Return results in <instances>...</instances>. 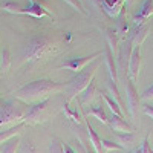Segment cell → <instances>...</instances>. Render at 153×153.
I'll list each match as a JSON object with an SVG mask.
<instances>
[{"label": "cell", "instance_id": "cell-1", "mask_svg": "<svg viewBox=\"0 0 153 153\" xmlns=\"http://www.w3.org/2000/svg\"><path fill=\"white\" fill-rule=\"evenodd\" d=\"M61 43L57 38H51L48 35H38L28 40L26 46L22 54V63L20 65H34L46 60L51 55H55L60 52Z\"/></svg>", "mask_w": 153, "mask_h": 153}, {"label": "cell", "instance_id": "cell-2", "mask_svg": "<svg viewBox=\"0 0 153 153\" xmlns=\"http://www.w3.org/2000/svg\"><path fill=\"white\" fill-rule=\"evenodd\" d=\"M63 89H65V84L43 78V80L31 81L28 84H25L23 87L17 89L14 92V97L25 104H35L43 100H49L51 95L61 92Z\"/></svg>", "mask_w": 153, "mask_h": 153}, {"label": "cell", "instance_id": "cell-3", "mask_svg": "<svg viewBox=\"0 0 153 153\" xmlns=\"http://www.w3.org/2000/svg\"><path fill=\"white\" fill-rule=\"evenodd\" d=\"M98 68H100V63L94 61V65L89 69H83L81 72L76 74V76H74V78L68 83V86H66V91H68V95H69L68 103H71L72 100H75V97L81 95V92L94 81V76H95Z\"/></svg>", "mask_w": 153, "mask_h": 153}, {"label": "cell", "instance_id": "cell-4", "mask_svg": "<svg viewBox=\"0 0 153 153\" xmlns=\"http://www.w3.org/2000/svg\"><path fill=\"white\" fill-rule=\"evenodd\" d=\"M26 107H23L16 103H5L0 107V126H9L16 123H22L25 115H26Z\"/></svg>", "mask_w": 153, "mask_h": 153}, {"label": "cell", "instance_id": "cell-5", "mask_svg": "<svg viewBox=\"0 0 153 153\" xmlns=\"http://www.w3.org/2000/svg\"><path fill=\"white\" fill-rule=\"evenodd\" d=\"M48 109H49V100H43V101H40V103L32 104L26 110V115H25V118H23V123L29 124V126H34V124L46 121Z\"/></svg>", "mask_w": 153, "mask_h": 153}, {"label": "cell", "instance_id": "cell-6", "mask_svg": "<svg viewBox=\"0 0 153 153\" xmlns=\"http://www.w3.org/2000/svg\"><path fill=\"white\" fill-rule=\"evenodd\" d=\"M103 55V52H94L87 57H76V58H69L66 61H63L61 65L58 66V69H69V71H74V72H81L83 69H86V66L92 65L94 61L98 60V57Z\"/></svg>", "mask_w": 153, "mask_h": 153}, {"label": "cell", "instance_id": "cell-7", "mask_svg": "<svg viewBox=\"0 0 153 153\" xmlns=\"http://www.w3.org/2000/svg\"><path fill=\"white\" fill-rule=\"evenodd\" d=\"M124 84H126V95H127V106H129L130 117L135 118L138 113V107L141 104V97L138 95L133 81L129 78V75H124Z\"/></svg>", "mask_w": 153, "mask_h": 153}, {"label": "cell", "instance_id": "cell-8", "mask_svg": "<svg viewBox=\"0 0 153 153\" xmlns=\"http://www.w3.org/2000/svg\"><path fill=\"white\" fill-rule=\"evenodd\" d=\"M143 66V57H141V46H133L132 55L129 60V68H127V75L132 81H136L139 76V71Z\"/></svg>", "mask_w": 153, "mask_h": 153}, {"label": "cell", "instance_id": "cell-9", "mask_svg": "<svg viewBox=\"0 0 153 153\" xmlns=\"http://www.w3.org/2000/svg\"><path fill=\"white\" fill-rule=\"evenodd\" d=\"M124 43H123V46L118 49V54H117V60H118V65H117V68L121 71V72H124V75H127V71H126V68H129V60H130V55H132V51H133V45L127 40H123Z\"/></svg>", "mask_w": 153, "mask_h": 153}, {"label": "cell", "instance_id": "cell-10", "mask_svg": "<svg viewBox=\"0 0 153 153\" xmlns=\"http://www.w3.org/2000/svg\"><path fill=\"white\" fill-rule=\"evenodd\" d=\"M107 126L113 132H121V133H135V127L130 126L123 117H118V115H112L109 118Z\"/></svg>", "mask_w": 153, "mask_h": 153}, {"label": "cell", "instance_id": "cell-11", "mask_svg": "<svg viewBox=\"0 0 153 153\" xmlns=\"http://www.w3.org/2000/svg\"><path fill=\"white\" fill-rule=\"evenodd\" d=\"M149 32H150V28H149V25H147V23L139 25V26H136V28L132 31L130 37L127 38V40H129L133 46H141V45H143V42L147 38Z\"/></svg>", "mask_w": 153, "mask_h": 153}, {"label": "cell", "instance_id": "cell-12", "mask_svg": "<svg viewBox=\"0 0 153 153\" xmlns=\"http://www.w3.org/2000/svg\"><path fill=\"white\" fill-rule=\"evenodd\" d=\"M152 16H153V0H146L141 6V9H139V12L133 17V23L136 26L144 25Z\"/></svg>", "mask_w": 153, "mask_h": 153}, {"label": "cell", "instance_id": "cell-13", "mask_svg": "<svg viewBox=\"0 0 153 153\" xmlns=\"http://www.w3.org/2000/svg\"><path fill=\"white\" fill-rule=\"evenodd\" d=\"M104 61L106 66L109 69V75H110V81L118 84V68H117V61H115V55L112 54V51L106 46L104 49Z\"/></svg>", "mask_w": 153, "mask_h": 153}, {"label": "cell", "instance_id": "cell-14", "mask_svg": "<svg viewBox=\"0 0 153 153\" xmlns=\"http://www.w3.org/2000/svg\"><path fill=\"white\" fill-rule=\"evenodd\" d=\"M104 37H106V42H107V48L112 51V54L113 55H117L118 54V49H120V34L117 29H113V28H107L104 31Z\"/></svg>", "mask_w": 153, "mask_h": 153}, {"label": "cell", "instance_id": "cell-15", "mask_svg": "<svg viewBox=\"0 0 153 153\" xmlns=\"http://www.w3.org/2000/svg\"><path fill=\"white\" fill-rule=\"evenodd\" d=\"M25 127H26V124L22 121V123H17L16 126H11L9 129H6V130H2V132H0V144H3V143L9 141V139L16 138L25 129Z\"/></svg>", "mask_w": 153, "mask_h": 153}, {"label": "cell", "instance_id": "cell-16", "mask_svg": "<svg viewBox=\"0 0 153 153\" xmlns=\"http://www.w3.org/2000/svg\"><path fill=\"white\" fill-rule=\"evenodd\" d=\"M84 123H86V129H87V135H89V141H91L95 153H103V149H101V138L97 135V132L94 130V127L91 126L89 120H86Z\"/></svg>", "mask_w": 153, "mask_h": 153}, {"label": "cell", "instance_id": "cell-17", "mask_svg": "<svg viewBox=\"0 0 153 153\" xmlns=\"http://www.w3.org/2000/svg\"><path fill=\"white\" fill-rule=\"evenodd\" d=\"M98 94V89H97V84H95V81H92L91 84H89L84 91L81 92V97H80V106L83 107L84 104H87V103H91V101L95 98V95Z\"/></svg>", "mask_w": 153, "mask_h": 153}, {"label": "cell", "instance_id": "cell-18", "mask_svg": "<svg viewBox=\"0 0 153 153\" xmlns=\"http://www.w3.org/2000/svg\"><path fill=\"white\" fill-rule=\"evenodd\" d=\"M84 113H86V115H91V117H94V118H97L101 124H107V123H109V118H107V115H106L104 107H103V106H100V104H97V106H91V109L86 110Z\"/></svg>", "mask_w": 153, "mask_h": 153}, {"label": "cell", "instance_id": "cell-19", "mask_svg": "<svg viewBox=\"0 0 153 153\" xmlns=\"http://www.w3.org/2000/svg\"><path fill=\"white\" fill-rule=\"evenodd\" d=\"M117 143L124 150L126 149H130L136 143V135L135 133H121V132H117Z\"/></svg>", "mask_w": 153, "mask_h": 153}, {"label": "cell", "instance_id": "cell-20", "mask_svg": "<svg viewBox=\"0 0 153 153\" xmlns=\"http://www.w3.org/2000/svg\"><path fill=\"white\" fill-rule=\"evenodd\" d=\"M63 113H65V117H66L69 121H72V123L76 124V126H81V124L84 123L83 118L80 117V113L76 112V110H72V109L69 107L68 101H65V104H63Z\"/></svg>", "mask_w": 153, "mask_h": 153}, {"label": "cell", "instance_id": "cell-21", "mask_svg": "<svg viewBox=\"0 0 153 153\" xmlns=\"http://www.w3.org/2000/svg\"><path fill=\"white\" fill-rule=\"evenodd\" d=\"M22 16H31V17H35V19H42V17L49 16V14H48V12H46L42 6H38V5H28L26 8L23 9ZM49 17H51V16H49Z\"/></svg>", "mask_w": 153, "mask_h": 153}, {"label": "cell", "instance_id": "cell-22", "mask_svg": "<svg viewBox=\"0 0 153 153\" xmlns=\"http://www.w3.org/2000/svg\"><path fill=\"white\" fill-rule=\"evenodd\" d=\"M101 97H103V100H104V103L107 104V107L112 110V115H118V117H123L124 118V110L118 106V103L110 95H106V94L101 92Z\"/></svg>", "mask_w": 153, "mask_h": 153}, {"label": "cell", "instance_id": "cell-23", "mask_svg": "<svg viewBox=\"0 0 153 153\" xmlns=\"http://www.w3.org/2000/svg\"><path fill=\"white\" fill-rule=\"evenodd\" d=\"M12 65V55H11V51L9 48H3L2 52H0V68H2L3 72H6Z\"/></svg>", "mask_w": 153, "mask_h": 153}, {"label": "cell", "instance_id": "cell-24", "mask_svg": "<svg viewBox=\"0 0 153 153\" xmlns=\"http://www.w3.org/2000/svg\"><path fill=\"white\" fill-rule=\"evenodd\" d=\"M106 86H107V91L110 92V95H112V98L118 103V106L124 110V103H123V98H121V94H120V91H118V86L115 84V83H112L110 80L106 83Z\"/></svg>", "mask_w": 153, "mask_h": 153}, {"label": "cell", "instance_id": "cell-25", "mask_svg": "<svg viewBox=\"0 0 153 153\" xmlns=\"http://www.w3.org/2000/svg\"><path fill=\"white\" fill-rule=\"evenodd\" d=\"M129 22H127V19H126V16H124V8L121 9V19H120V22H118V28H117V31H118V34H120V38H123V40H126V35H127V32H129Z\"/></svg>", "mask_w": 153, "mask_h": 153}, {"label": "cell", "instance_id": "cell-26", "mask_svg": "<svg viewBox=\"0 0 153 153\" xmlns=\"http://www.w3.org/2000/svg\"><path fill=\"white\" fill-rule=\"evenodd\" d=\"M22 141H20V138L16 136V138H12L9 139V141H6V144L3 146V149L0 150V153H17L19 147H20Z\"/></svg>", "mask_w": 153, "mask_h": 153}, {"label": "cell", "instance_id": "cell-27", "mask_svg": "<svg viewBox=\"0 0 153 153\" xmlns=\"http://www.w3.org/2000/svg\"><path fill=\"white\" fill-rule=\"evenodd\" d=\"M2 9L6 11V12H11V14H19V16H22V12H23L25 8H23L22 5L16 3V2H11V0H8V2H5V3L2 5Z\"/></svg>", "mask_w": 153, "mask_h": 153}, {"label": "cell", "instance_id": "cell-28", "mask_svg": "<svg viewBox=\"0 0 153 153\" xmlns=\"http://www.w3.org/2000/svg\"><path fill=\"white\" fill-rule=\"evenodd\" d=\"M49 153H65V146L60 139L55 136L51 139V144H49Z\"/></svg>", "mask_w": 153, "mask_h": 153}, {"label": "cell", "instance_id": "cell-29", "mask_svg": "<svg viewBox=\"0 0 153 153\" xmlns=\"http://www.w3.org/2000/svg\"><path fill=\"white\" fill-rule=\"evenodd\" d=\"M101 149H103V153L104 152H112V150H124L118 143L109 141V139H101Z\"/></svg>", "mask_w": 153, "mask_h": 153}, {"label": "cell", "instance_id": "cell-30", "mask_svg": "<svg viewBox=\"0 0 153 153\" xmlns=\"http://www.w3.org/2000/svg\"><path fill=\"white\" fill-rule=\"evenodd\" d=\"M28 2H29V5H38V6H42L51 17L54 16L52 11H51V6H49V3L46 2V0H28Z\"/></svg>", "mask_w": 153, "mask_h": 153}, {"label": "cell", "instance_id": "cell-31", "mask_svg": "<svg viewBox=\"0 0 153 153\" xmlns=\"http://www.w3.org/2000/svg\"><path fill=\"white\" fill-rule=\"evenodd\" d=\"M63 2H66L69 6H72L74 9H76L78 12H81V14H86V11H84V6H83V2H81V0H63Z\"/></svg>", "mask_w": 153, "mask_h": 153}, {"label": "cell", "instance_id": "cell-32", "mask_svg": "<svg viewBox=\"0 0 153 153\" xmlns=\"http://www.w3.org/2000/svg\"><path fill=\"white\" fill-rule=\"evenodd\" d=\"M20 153H38V150H37V147H35L31 141H28V143L22 144Z\"/></svg>", "mask_w": 153, "mask_h": 153}, {"label": "cell", "instance_id": "cell-33", "mask_svg": "<svg viewBox=\"0 0 153 153\" xmlns=\"http://www.w3.org/2000/svg\"><path fill=\"white\" fill-rule=\"evenodd\" d=\"M141 100H153V84L141 94Z\"/></svg>", "mask_w": 153, "mask_h": 153}, {"label": "cell", "instance_id": "cell-34", "mask_svg": "<svg viewBox=\"0 0 153 153\" xmlns=\"http://www.w3.org/2000/svg\"><path fill=\"white\" fill-rule=\"evenodd\" d=\"M141 150H143V153H153V150H152V147H150V144H149V136L144 138L143 146H141Z\"/></svg>", "mask_w": 153, "mask_h": 153}, {"label": "cell", "instance_id": "cell-35", "mask_svg": "<svg viewBox=\"0 0 153 153\" xmlns=\"http://www.w3.org/2000/svg\"><path fill=\"white\" fill-rule=\"evenodd\" d=\"M144 113L153 120V106H144Z\"/></svg>", "mask_w": 153, "mask_h": 153}, {"label": "cell", "instance_id": "cell-36", "mask_svg": "<svg viewBox=\"0 0 153 153\" xmlns=\"http://www.w3.org/2000/svg\"><path fill=\"white\" fill-rule=\"evenodd\" d=\"M63 146H65V153H78L76 150H74L69 144H63Z\"/></svg>", "mask_w": 153, "mask_h": 153}, {"label": "cell", "instance_id": "cell-37", "mask_svg": "<svg viewBox=\"0 0 153 153\" xmlns=\"http://www.w3.org/2000/svg\"><path fill=\"white\" fill-rule=\"evenodd\" d=\"M80 153H91L87 150V147H86V144L83 141H80Z\"/></svg>", "mask_w": 153, "mask_h": 153}, {"label": "cell", "instance_id": "cell-38", "mask_svg": "<svg viewBox=\"0 0 153 153\" xmlns=\"http://www.w3.org/2000/svg\"><path fill=\"white\" fill-rule=\"evenodd\" d=\"M132 153H143V150H141V147H139V149H135Z\"/></svg>", "mask_w": 153, "mask_h": 153}, {"label": "cell", "instance_id": "cell-39", "mask_svg": "<svg viewBox=\"0 0 153 153\" xmlns=\"http://www.w3.org/2000/svg\"><path fill=\"white\" fill-rule=\"evenodd\" d=\"M135 2V0H126V5H132Z\"/></svg>", "mask_w": 153, "mask_h": 153}]
</instances>
